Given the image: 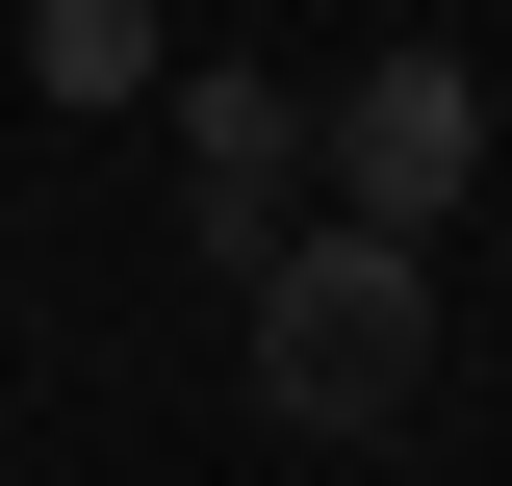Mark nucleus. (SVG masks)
I'll return each mask as SVG.
<instances>
[{
    "label": "nucleus",
    "instance_id": "f257e3e1",
    "mask_svg": "<svg viewBox=\"0 0 512 486\" xmlns=\"http://www.w3.org/2000/svg\"><path fill=\"white\" fill-rule=\"evenodd\" d=\"M231 307H256V410H282V435H384L410 384H436V256L333 231V205H308L282 256H256Z\"/></svg>",
    "mask_w": 512,
    "mask_h": 486
},
{
    "label": "nucleus",
    "instance_id": "f03ea898",
    "mask_svg": "<svg viewBox=\"0 0 512 486\" xmlns=\"http://www.w3.org/2000/svg\"><path fill=\"white\" fill-rule=\"evenodd\" d=\"M308 180H333V231L436 256L461 180H487V77H461V52H359V103H308Z\"/></svg>",
    "mask_w": 512,
    "mask_h": 486
},
{
    "label": "nucleus",
    "instance_id": "7ed1b4c3",
    "mask_svg": "<svg viewBox=\"0 0 512 486\" xmlns=\"http://www.w3.org/2000/svg\"><path fill=\"white\" fill-rule=\"evenodd\" d=\"M154 128H180V205H205V256H231V282L308 231V103H282V77L205 52V77H154Z\"/></svg>",
    "mask_w": 512,
    "mask_h": 486
},
{
    "label": "nucleus",
    "instance_id": "20e7f679",
    "mask_svg": "<svg viewBox=\"0 0 512 486\" xmlns=\"http://www.w3.org/2000/svg\"><path fill=\"white\" fill-rule=\"evenodd\" d=\"M26 77H52L77 128H128L154 103V0H26Z\"/></svg>",
    "mask_w": 512,
    "mask_h": 486
}]
</instances>
